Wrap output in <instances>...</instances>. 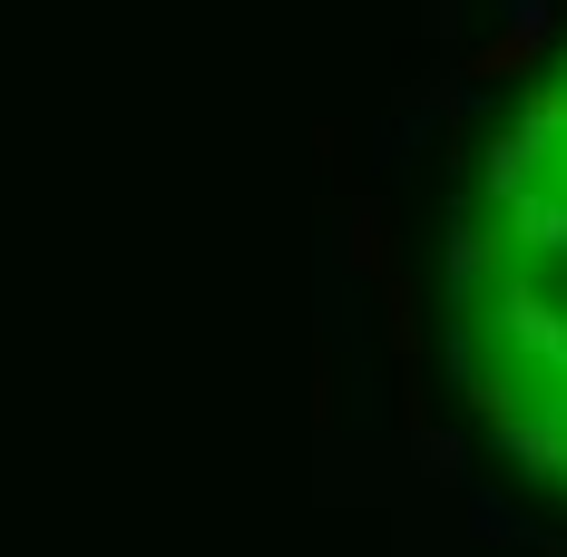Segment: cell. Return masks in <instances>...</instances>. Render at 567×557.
<instances>
[{"label": "cell", "instance_id": "1", "mask_svg": "<svg viewBox=\"0 0 567 557\" xmlns=\"http://www.w3.org/2000/svg\"><path fill=\"white\" fill-rule=\"evenodd\" d=\"M528 176H538V127H518V137L489 147V186H499V196H518Z\"/></svg>", "mask_w": 567, "mask_h": 557}, {"label": "cell", "instance_id": "2", "mask_svg": "<svg viewBox=\"0 0 567 557\" xmlns=\"http://www.w3.org/2000/svg\"><path fill=\"white\" fill-rule=\"evenodd\" d=\"M518 225H528V245H567V206H518Z\"/></svg>", "mask_w": 567, "mask_h": 557}]
</instances>
